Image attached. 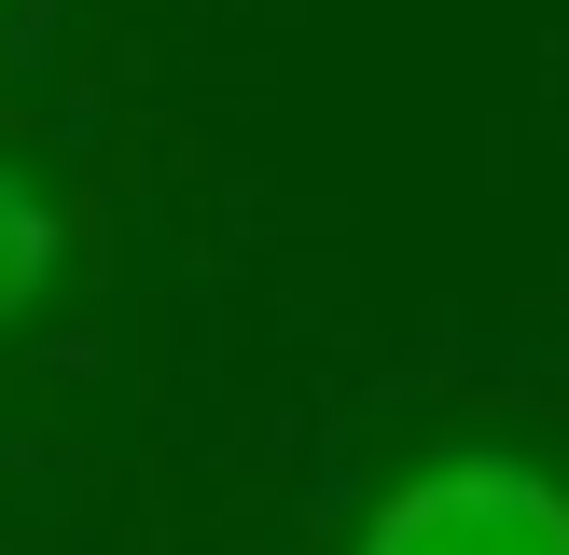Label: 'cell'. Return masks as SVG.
<instances>
[{
	"instance_id": "6da1fadb",
	"label": "cell",
	"mask_w": 569,
	"mask_h": 555,
	"mask_svg": "<svg viewBox=\"0 0 569 555\" xmlns=\"http://www.w3.org/2000/svg\"><path fill=\"white\" fill-rule=\"evenodd\" d=\"M361 555H569V486L542 458L472 444V458L403 472L376 500V527H361Z\"/></svg>"
},
{
	"instance_id": "7a4b0ae2",
	"label": "cell",
	"mask_w": 569,
	"mask_h": 555,
	"mask_svg": "<svg viewBox=\"0 0 569 555\" xmlns=\"http://www.w3.org/2000/svg\"><path fill=\"white\" fill-rule=\"evenodd\" d=\"M56 250H70V209H56V181H28V167L0 153V333H14L28 305L56 292Z\"/></svg>"
}]
</instances>
